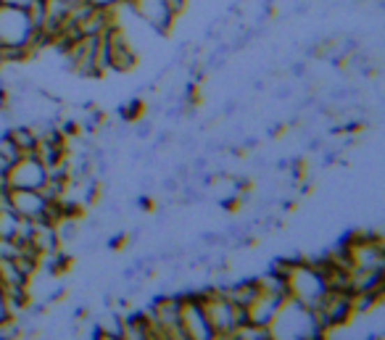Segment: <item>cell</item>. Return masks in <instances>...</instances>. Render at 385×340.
<instances>
[{"mask_svg":"<svg viewBox=\"0 0 385 340\" xmlns=\"http://www.w3.org/2000/svg\"><path fill=\"white\" fill-rule=\"evenodd\" d=\"M87 3H90L93 8H100V11H111V8H114L119 0H87Z\"/></svg>","mask_w":385,"mask_h":340,"instance_id":"10","label":"cell"},{"mask_svg":"<svg viewBox=\"0 0 385 340\" xmlns=\"http://www.w3.org/2000/svg\"><path fill=\"white\" fill-rule=\"evenodd\" d=\"M232 340H272V332L269 327H262V325H253V322H241L235 332H232Z\"/></svg>","mask_w":385,"mask_h":340,"instance_id":"9","label":"cell"},{"mask_svg":"<svg viewBox=\"0 0 385 340\" xmlns=\"http://www.w3.org/2000/svg\"><path fill=\"white\" fill-rule=\"evenodd\" d=\"M151 322V340H182L180 293H161L145 306Z\"/></svg>","mask_w":385,"mask_h":340,"instance_id":"3","label":"cell"},{"mask_svg":"<svg viewBox=\"0 0 385 340\" xmlns=\"http://www.w3.org/2000/svg\"><path fill=\"white\" fill-rule=\"evenodd\" d=\"M8 311H6V301H3V290H0V325H3V322H8Z\"/></svg>","mask_w":385,"mask_h":340,"instance_id":"11","label":"cell"},{"mask_svg":"<svg viewBox=\"0 0 385 340\" xmlns=\"http://www.w3.org/2000/svg\"><path fill=\"white\" fill-rule=\"evenodd\" d=\"M282 301H285V298H277V295H269V293H262V290H259V293H256V298H253L251 304L246 306V319H248V322H253V325L269 327Z\"/></svg>","mask_w":385,"mask_h":340,"instance_id":"8","label":"cell"},{"mask_svg":"<svg viewBox=\"0 0 385 340\" xmlns=\"http://www.w3.org/2000/svg\"><path fill=\"white\" fill-rule=\"evenodd\" d=\"M48 179V169L35 153L16 156L6 172V188L11 190H40Z\"/></svg>","mask_w":385,"mask_h":340,"instance_id":"4","label":"cell"},{"mask_svg":"<svg viewBox=\"0 0 385 340\" xmlns=\"http://www.w3.org/2000/svg\"><path fill=\"white\" fill-rule=\"evenodd\" d=\"M133 13L137 16V22L143 24L145 29H151L156 37H169L177 16L172 13L167 0H127Z\"/></svg>","mask_w":385,"mask_h":340,"instance_id":"5","label":"cell"},{"mask_svg":"<svg viewBox=\"0 0 385 340\" xmlns=\"http://www.w3.org/2000/svg\"><path fill=\"white\" fill-rule=\"evenodd\" d=\"M195 293H198L201 306H204L206 322H209V330H211V340H232L235 327L241 322H246V309L232 304L214 282H209L204 288H195Z\"/></svg>","mask_w":385,"mask_h":340,"instance_id":"1","label":"cell"},{"mask_svg":"<svg viewBox=\"0 0 385 340\" xmlns=\"http://www.w3.org/2000/svg\"><path fill=\"white\" fill-rule=\"evenodd\" d=\"M180 330L182 340H211L204 306H201V298L195 290H182L180 293Z\"/></svg>","mask_w":385,"mask_h":340,"instance_id":"6","label":"cell"},{"mask_svg":"<svg viewBox=\"0 0 385 340\" xmlns=\"http://www.w3.org/2000/svg\"><path fill=\"white\" fill-rule=\"evenodd\" d=\"M8 203L19 216L24 219H43L48 216L50 200L40 190H11L8 188Z\"/></svg>","mask_w":385,"mask_h":340,"instance_id":"7","label":"cell"},{"mask_svg":"<svg viewBox=\"0 0 385 340\" xmlns=\"http://www.w3.org/2000/svg\"><path fill=\"white\" fill-rule=\"evenodd\" d=\"M269 332H272V340H301V338H319L317 332V325H314L312 309L301 306L293 298H285L280 309H277L275 319L269 325Z\"/></svg>","mask_w":385,"mask_h":340,"instance_id":"2","label":"cell"},{"mask_svg":"<svg viewBox=\"0 0 385 340\" xmlns=\"http://www.w3.org/2000/svg\"><path fill=\"white\" fill-rule=\"evenodd\" d=\"M66 3H74V0H66Z\"/></svg>","mask_w":385,"mask_h":340,"instance_id":"12","label":"cell"}]
</instances>
